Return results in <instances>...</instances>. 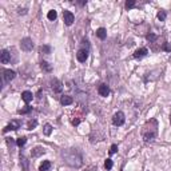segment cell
<instances>
[{
    "mask_svg": "<svg viewBox=\"0 0 171 171\" xmlns=\"http://www.w3.org/2000/svg\"><path fill=\"white\" fill-rule=\"evenodd\" d=\"M61 158H63L64 163L69 167L79 168L83 164V156L82 152L77 148H66L61 151Z\"/></svg>",
    "mask_w": 171,
    "mask_h": 171,
    "instance_id": "cell-1",
    "label": "cell"
},
{
    "mask_svg": "<svg viewBox=\"0 0 171 171\" xmlns=\"http://www.w3.org/2000/svg\"><path fill=\"white\" fill-rule=\"evenodd\" d=\"M158 135V120L156 119H150L146 124L143 126L142 136L146 143H151Z\"/></svg>",
    "mask_w": 171,
    "mask_h": 171,
    "instance_id": "cell-2",
    "label": "cell"
},
{
    "mask_svg": "<svg viewBox=\"0 0 171 171\" xmlns=\"http://www.w3.org/2000/svg\"><path fill=\"white\" fill-rule=\"evenodd\" d=\"M20 48L24 52H29V51L34 50V42H32L31 37H23L20 40Z\"/></svg>",
    "mask_w": 171,
    "mask_h": 171,
    "instance_id": "cell-3",
    "label": "cell"
},
{
    "mask_svg": "<svg viewBox=\"0 0 171 171\" xmlns=\"http://www.w3.org/2000/svg\"><path fill=\"white\" fill-rule=\"evenodd\" d=\"M126 122V115L123 114L122 111H118L114 114V116H112V123H114V126H118V127H120V126H123Z\"/></svg>",
    "mask_w": 171,
    "mask_h": 171,
    "instance_id": "cell-4",
    "label": "cell"
},
{
    "mask_svg": "<svg viewBox=\"0 0 171 171\" xmlns=\"http://www.w3.org/2000/svg\"><path fill=\"white\" fill-rule=\"evenodd\" d=\"M1 74H3V80H4V83H11L16 76V72L13 71V69H8V68H3Z\"/></svg>",
    "mask_w": 171,
    "mask_h": 171,
    "instance_id": "cell-5",
    "label": "cell"
},
{
    "mask_svg": "<svg viewBox=\"0 0 171 171\" xmlns=\"http://www.w3.org/2000/svg\"><path fill=\"white\" fill-rule=\"evenodd\" d=\"M20 127H21V122H20V120H11L10 124L4 127L3 132L5 134V132H8V131H18Z\"/></svg>",
    "mask_w": 171,
    "mask_h": 171,
    "instance_id": "cell-6",
    "label": "cell"
},
{
    "mask_svg": "<svg viewBox=\"0 0 171 171\" xmlns=\"http://www.w3.org/2000/svg\"><path fill=\"white\" fill-rule=\"evenodd\" d=\"M63 20H64V23H66V26H72V23L75 21L74 13H72L71 11L64 10L63 11Z\"/></svg>",
    "mask_w": 171,
    "mask_h": 171,
    "instance_id": "cell-7",
    "label": "cell"
},
{
    "mask_svg": "<svg viewBox=\"0 0 171 171\" xmlns=\"http://www.w3.org/2000/svg\"><path fill=\"white\" fill-rule=\"evenodd\" d=\"M51 88H52V91L55 94H60L61 91H63V84H61V82L59 79L53 77V79L51 80Z\"/></svg>",
    "mask_w": 171,
    "mask_h": 171,
    "instance_id": "cell-8",
    "label": "cell"
},
{
    "mask_svg": "<svg viewBox=\"0 0 171 171\" xmlns=\"http://www.w3.org/2000/svg\"><path fill=\"white\" fill-rule=\"evenodd\" d=\"M88 53H90V51L79 48V51H77V53H76L77 61H80V63H86V61H87V59H88Z\"/></svg>",
    "mask_w": 171,
    "mask_h": 171,
    "instance_id": "cell-9",
    "label": "cell"
},
{
    "mask_svg": "<svg viewBox=\"0 0 171 171\" xmlns=\"http://www.w3.org/2000/svg\"><path fill=\"white\" fill-rule=\"evenodd\" d=\"M147 53H148V50H147L146 47H142V48H138V50L134 52V58L135 59H143V58H146L147 56Z\"/></svg>",
    "mask_w": 171,
    "mask_h": 171,
    "instance_id": "cell-10",
    "label": "cell"
},
{
    "mask_svg": "<svg viewBox=\"0 0 171 171\" xmlns=\"http://www.w3.org/2000/svg\"><path fill=\"white\" fill-rule=\"evenodd\" d=\"M0 61L3 64H8L11 61V53L8 50H1V52H0Z\"/></svg>",
    "mask_w": 171,
    "mask_h": 171,
    "instance_id": "cell-11",
    "label": "cell"
},
{
    "mask_svg": "<svg viewBox=\"0 0 171 171\" xmlns=\"http://www.w3.org/2000/svg\"><path fill=\"white\" fill-rule=\"evenodd\" d=\"M98 92L100 96H103V98H107V96L110 95V87L107 84H104V83H102L100 86H99L98 88Z\"/></svg>",
    "mask_w": 171,
    "mask_h": 171,
    "instance_id": "cell-12",
    "label": "cell"
},
{
    "mask_svg": "<svg viewBox=\"0 0 171 171\" xmlns=\"http://www.w3.org/2000/svg\"><path fill=\"white\" fill-rule=\"evenodd\" d=\"M43 154H45V148H44V147L37 146V147H34V148L31 150L32 158H37V156H40V155H43Z\"/></svg>",
    "mask_w": 171,
    "mask_h": 171,
    "instance_id": "cell-13",
    "label": "cell"
},
{
    "mask_svg": "<svg viewBox=\"0 0 171 171\" xmlns=\"http://www.w3.org/2000/svg\"><path fill=\"white\" fill-rule=\"evenodd\" d=\"M20 166L23 171H29V160L20 152Z\"/></svg>",
    "mask_w": 171,
    "mask_h": 171,
    "instance_id": "cell-14",
    "label": "cell"
},
{
    "mask_svg": "<svg viewBox=\"0 0 171 171\" xmlns=\"http://www.w3.org/2000/svg\"><path fill=\"white\" fill-rule=\"evenodd\" d=\"M21 99L24 100V103H31L32 99H34V94L31 92V91H23L21 92Z\"/></svg>",
    "mask_w": 171,
    "mask_h": 171,
    "instance_id": "cell-15",
    "label": "cell"
},
{
    "mask_svg": "<svg viewBox=\"0 0 171 171\" xmlns=\"http://www.w3.org/2000/svg\"><path fill=\"white\" fill-rule=\"evenodd\" d=\"M74 103V98L69 95H61L60 98V104L61 106H69V104Z\"/></svg>",
    "mask_w": 171,
    "mask_h": 171,
    "instance_id": "cell-16",
    "label": "cell"
},
{
    "mask_svg": "<svg viewBox=\"0 0 171 171\" xmlns=\"http://www.w3.org/2000/svg\"><path fill=\"white\" fill-rule=\"evenodd\" d=\"M40 68H42L44 72H52V66H51L48 61H45V60L40 61Z\"/></svg>",
    "mask_w": 171,
    "mask_h": 171,
    "instance_id": "cell-17",
    "label": "cell"
},
{
    "mask_svg": "<svg viewBox=\"0 0 171 171\" xmlns=\"http://www.w3.org/2000/svg\"><path fill=\"white\" fill-rule=\"evenodd\" d=\"M51 166H52V163H51L50 160H44V162L40 164L39 171H50L51 170Z\"/></svg>",
    "mask_w": 171,
    "mask_h": 171,
    "instance_id": "cell-18",
    "label": "cell"
},
{
    "mask_svg": "<svg viewBox=\"0 0 171 171\" xmlns=\"http://www.w3.org/2000/svg\"><path fill=\"white\" fill-rule=\"evenodd\" d=\"M96 36H98L100 40H104V39L107 37V32H106V29H104L103 27L98 28V29H96Z\"/></svg>",
    "mask_w": 171,
    "mask_h": 171,
    "instance_id": "cell-19",
    "label": "cell"
},
{
    "mask_svg": "<svg viewBox=\"0 0 171 171\" xmlns=\"http://www.w3.org/2000/svg\"><path fill=\"white\" fill-rule=\"evenodd\" d=\"M52 126L50 124V123H45L44 124V127H43V134H44L45 136H50L51 134H52Z\"/></svg>",
    "mask_w": 171,
    "mask_h": 171,
    "instance_id": "cell-20",
    "label": "cell"
},
{
    "mask_svg": "<svg viewBox=\"0 0 171 171\" xmlns=\"http://www.w3.org/2000/svg\"><path fill=\"white\" fill-rule=\"evenodd\" d=\"M47 18H48V20H51V21L56 20V18H58V12H56L55 10H51V11H48V13H47Z\"/></svg>",
    "mask_w": 171,
    "mask_h": 171,
    "instance_id": "cell-21",
    "label": "cell"
},
{
    "mask_svg": "<svg viewBox=\"0 0 171 171\" xmlns=\"http://www.w3.org/2000/svg\"><path fill=\"white\" fill-rule=\"evenodd\" d=\"M36 126H37V120L36 119H32V120H29L28 124H27V130L32 131V130H35V128H36Z\"/></svg>",
    "mask_w": 171,
    "mask_h": 171,
    "instance_id": "cell-22",
    "label": "cell"
},
{
    "mask_svg": "<svg viewBox=\"0 0 171 171\" xmlns=\"http://www.w3.org/2000/svg\"><path fill=\"white\" fill-rule=\"evenodd\" d=\"M80 48L82 50H87V51H90V42H88L87 39H82V43H80Z\"/></svg>",
    "mask_w": 171,
    "mask_h": 171,
    "instance_id": "cell-23",
    "label": "cell"
},
{
    "mask_svg": "<svg viewBox=\"0 0 171 171\" xmlns=\"http://www.w3.org/2000/svg\"><path fill=\"white\" fill-rule=\"evenodd\" d=\"M26 143H27V138H26V136H20L19 139H16V144H18V147H20V148Z\"/></svg>",
    "mask_w": 171,
    "mask_h": 171,
    "instance_id": "cell-24",
    "label": "cell"
},
{
    "mask_svg": "<svg viewBox=\"0 0 171 171\" xmlns=\"http://www.w3.org/2000/svg\"><path fill=\"white\" fill-rule=\"evenodd\" d=\"M156 16H158V20L164 21V20H166V18H167V12H166V11H159Z\"/></svg>",
    "mask_w": 171,
    "mask_h": 171,
    "instance_id": "cell-25",
    "label": "cell"
},
{
    "mask_svg": "<svg viewBox=\"0 0 171 171\" xmlns=\"http://www.w3.org/2000/svg\"><path fill=\"white\" fill-rule=\"evenodd\" d=\"M51 51H52V50H51V47H50V45H47V44H45V45H42V47H40V52H42V53H45V55L51 53Z\"/></svg>",
    "mask_w": 171,
    "mask_h": 171,
    "instance_id": "cell-26",
    "label": "cell"
},
{
    "mask_svg": "<svg viewBox=\"0 0 171 171\" xmlns=\"http://www.w3.org/2000/svg\"><path fill=\"white\" fill-rule=\"evenodd\" d=\"M31 111H32V107L27 106V107H24V108L19 110V111H18V114H20V115H24V114H29V112H31Z\"/></svg>",
    "mask_w": 171,
    "mask_h": 171,
    "instance_id": "cell-27",
    "label": "cell"
},
{
    "mask_svg": "<svg viewBox=\"0 0 171 171\" xmlns=\"http://www.w3.org/2000/svg\"><path fill=\"white\" fill-rule=\"evenodd\" d=\"M146 37H147V40H148L150 43H154L155 40H156V37H158V36H156V35H155V34H151V32H150V34L147 35Z\"/></svg>",
    "mask_w": 171,
    "mask_h": 171,
    "instance_id": "cell-28",
    "label": "cell"
},
{
    "mask_svg": "<svg viewBox=\"0 0 171 171\" xmlns=\"http://www.w3.org/2000/svg\"><path fill=\"white\" fill-rule=\"evenodd\" d=\"M112 166H114V163H112L111 159H106V162H104V167L107 168V170H111Z\"/></svg>",
    "mask_w": 171,
    "mask_h": 171,
    "instance_id": "cell-29",
    "label": "cell"
},
{
    "mask_svg": "<svg viewBox=\"0 0 171 171\" xmlns=\"http://www.w3.org/2000/svg\"><path fill=\"white\" fill-rule=\"evenodd\" d=\"M135 7V1L134 0H128V1H126V10H131V8Z\"/></svg>",
    "mask_w": 171,
    "mask_h": 171,
    "instance_id": "cell-30",
    "label": "cell"
},
{
    "mask_svg": "<svg viewBox=\"0 0 171 171\" xmlns=\"http://www.w3.org/2000/svg\"><path fill=\"white\" fill-rule=\"evenodd\" d=\"M162 50H163V51H166V52H171V47H170V44H168L167 42H166V43H163V45H162Z\"/></svg>",
    "mask_w": 171,
    "mask_h": 171,
    "instance_id": "cell-31",
    "label": "cell"
},
{
    "mask_svg": "<svg viewBox=\"0 0 171 171\" xmlns=\"http://www.w3.org/2000/svg\"><path fill=\"white\" fill-rule=\"evenodd\" d=\"M118 152V144H112L111 148H110V155H114Z\"/></svg>",
    "mask_w": 171,
    "mask_h": 171,
    "instance_id": "cell-32",
    "label": "cell"
},
{
    "mask_svg": "<svg viewBox=\"0 0 171 171\" xmlns=\"http://www.w3.org/2000/svg\"><path fill=\"white\" fill-rule=\"evenodd\" d=\"M28 12V8H18V13L19 15H26Z\"/></svg>",
    "mask_w": 171,
    "mask_h": 171,
    "instance_id": "cell-33",
    "label": "cell"
},
{
    "mask_svg": "<svg viewBox=\"0 0 171 171\" xmlns=\"http://www.w3.org/2000/svg\"><path fill=\"white\" fill-rule=\"evenodd\" d=\"M72 126H79L80 124V119H72Z\"/></svg>",
    "mask_w": 171,
    "mask_h": 171,
    "instance_id": "cell-34",
    "label": "cell"
},
{
    "mask_svg": "<svg viewBox=\"0 0 171 171\" xmlns=\"http://www.w3.org/2000/svg\"><path fill=\"white\" fill-rule=\"evenodd\" d=\"M170 123H171V114H170Z\"/></svg>",
    "mask_w": 171,
    "mask_h": 171,
    "instance_id": "cell-35",
    "label": "cell"
}]
</instances>
